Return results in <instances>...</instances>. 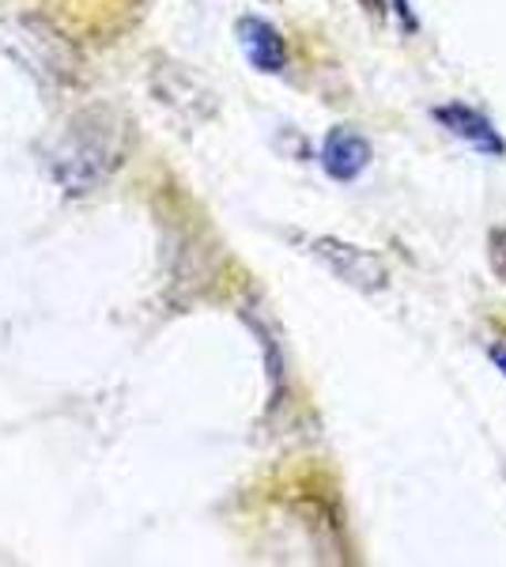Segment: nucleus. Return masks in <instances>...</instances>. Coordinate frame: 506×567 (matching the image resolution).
Returning <instances> with one entry per match:
<instances>
[{"mask_svg": "<svg viewBox=\"0 0 506 567\" xmlns=\"http://www.w3.org/2000/svg\"><path fill=\"white\" fill-rule=\"evenodd\" d=\"M310 254H314L318 261H326L333 277L352 284L359 291H382L385 284H390L385 265L374 258L371 250H363V246L340 243V239H314L310 243Z\"/></svg>", "mask_w": 506, "mask_h": 567, "instance_id": "nucleus-1", "label": "nucleus"}, {"mask_svg": "<svg viewBox=\"0 0 506 567\" xmlns=\"http://www.w3.org/2000/svg\"><path fill=\"white\" fill-rule=\"evenodd\" d=\"M438 125L446 133H454L457 141L468 144L473 152H484V155H506V141L495 133V125L487 122L484 114H476L473 106H462V103H446V106H435L431 110Z\"/></svg>", "mask_w": 506, "mask_h": 567, "instance_id": "nucleus-2", "label": "nucleus"}, {"mask_svg": "<svg viewBox=\"0 0 506 567\" xmlns=\"http://www.w3.org/2000/svg\"><path fill=\"white\" fill-rule=\"evenodd\" d=\"M321 167L337 182H355L371 167V144L355 130H333L326 136V148H321Z\"/></svg>", "mask_w": 506, "mask_h": 567, "instance_id": "nucleus-3", "label": "nucleus"}, {"mask_svg": "<svg viewBox=\"0 0 506 567\" xmlns=\"http://www.w3.org/2000/svg\"><path fill=\"white\" fill-rule=\"evenodd\" d=\"M238 42H242L246 58L261 72H283L288 65V45H283L280 31L265 20H242L238 23Z\"/></svg>", "mask_w": 506, "mask_h": 567, "instance_id": "nucleus-4", "label": "nucleus"}, {"mask_svg": "<svg viewBox=\"0 0 506 567\" xmlns=\"http://www.w3.org/2000/svg\"><path fill=\"white\" fill-rule=\"evenodd\" d=\"M487 261H492V272L506 284V227H495L487 235Z\"/></svg>", "mask_w": 506, "mask_h": 567, "instance_id": "nucleus-5", "label": "nucleus"}, {"mask_svg": "<svg viewBox=\"0 0 506 567\" xmlns=\"http://www.w3.org/2000/svg\"><path fill=\"white\" fill-rule=\"evenodd\" d=\"M393 4H397V12H401V20H404V27H409V31H416V16H412L409 0H393Z\"/></svg>", "mask_w": 506, "mask_h": 567, "instance_id": "nucleus-6", "label": "nucleus"}, {"mask_svg": "<svg viewBox=\"0 0 506 567\" xmlns=\"http://www.w3.org/2000/svg\"><path fill=\"white\" fill-rule=\"evenodd\" d=\"M492 363L503 371V379H506V344H492Z\"/></svg>", "mask_w": 506, "mask_h": 567, "instance_id": "nucleus-7", "label": "nucleus"}]
</instances>
